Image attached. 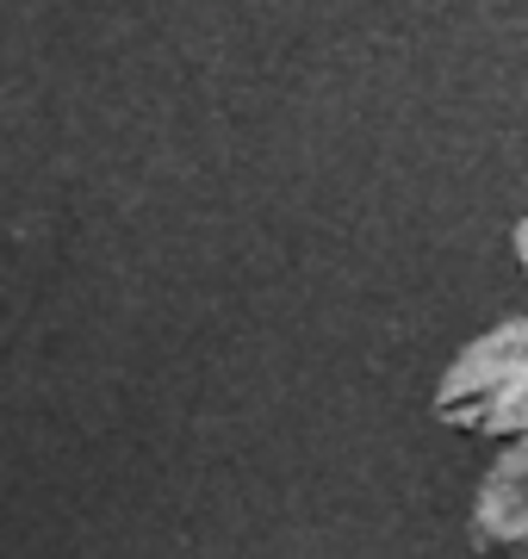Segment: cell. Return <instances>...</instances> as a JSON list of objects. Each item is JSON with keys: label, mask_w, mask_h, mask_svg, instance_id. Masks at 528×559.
I'll list each match as a JSON object with an SVG mask.
<instances>
[{"label": "cell", "mask_w": 528, "mask_h": 559, "mask_svg": "<svg viewBox=\"0 0 528 559\" xmlns=\"http://www.w3.org/2000/svg\"><path fill=\"white\" fill-rule=\"evenodd\" d=\"M435 417L467 436H523L528 429V318L491 323L472 336L435 385Z\"/></svg>", "instance_id": "6da1fadb"}, {"label": "cell", "mask_w": 528, "mask_h": 559, "mask_svg": "<svg viewBox=\"0 0 528 559\" xmlns=\"http://www.w3.org/2000/svg\"><path fill=\"white\" fill-rule=\"evenodd\" d=\"M509 242H516V261H523V274H528V218L516 224V237H509Z\"/></svg>", "instance_id": "3957f363"}, {"label": "cell", "mask_w": 528, "mask_h": 559, "mask_svg": "<svg viewBox=\"0 0 528 559\" xmlns=\"http://www.w3.org/2000/svg\"><path fill=\"white\" fill-rule=\"evenodd\" d=\"M472 535L491 554L528 559V429L485 466V485L472 498Z\"/></svg>", "instance_id": "7a4b0ae2"}]
</instances>
